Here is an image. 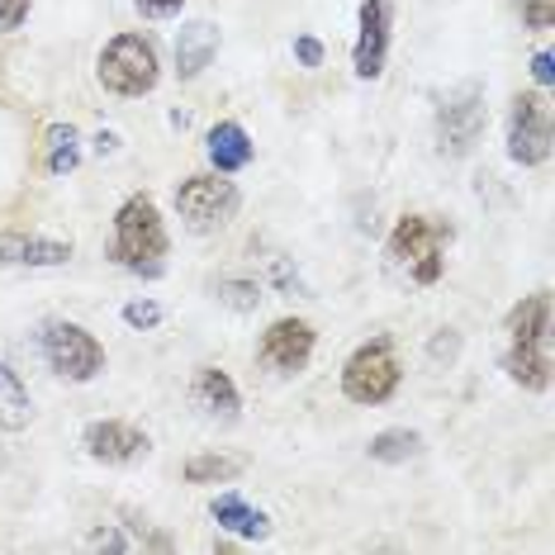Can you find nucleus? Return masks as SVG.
<instances>
[{"mask_svg": "<svg viewBox=\"0 0 555 555\" xmlns=\"http://www.w3.org/2000/svg\"><path fill=\"white\" fill-rule=\"evenodd\" d=\"M532 77H537L541 91H551V86H555V57L551 53H537L532 57Z\"/></svg>", "mask_w": 555, "mask_h": 555, "instance_id": "c756f323", "label": "nucleus"}, {"mask_svg": "<svg viewBox=\"0 0 555 555\" xmlns=\"http://www.w3.org/2000/svg\"><path fill=\"white\" fill-rule=\"evenodd\" d=\"M503 365H508L513 385L532 389V395H546L551 389L555 347H551V295L546 289L517 299L508 309V351H503Z\"/></svg>", "mask_w": 555, "mask_h": 555, "instance_id": "f257e3e1", "label": "nucleus"}, {"mask_svg": "<svg viewBox=\"0 0 555 555\" xmlns=\"http://www.w3.org/2000/svg\"><path fill=\"white\" fill-rule=\"evenodd\" d=\"M214 53H219V24H209V20L181 24V34H176V72L185 81H195L214 62Z\"/></svg>", "mask_w": 555, "mask_h": 555, "instance_id": "2eb2a0df", "label": "nucleus"}, {"mask_svg": "<svg viewBox=\"0 0 555 555\" xmlns=\"http://www.w3.org/2000/svg\"><path fill=\"white\" fill-rule=\"evenodd\" d=\"M456 351H461V333L456 327H441V333L433 337V347H427V357L433 361H456Z\"/></svg>", "mask_w": 555, "mask_h": 555, "instance_id": "bb28decb", "label": "nucleus"}, {"mask_svg": "<svg viewBox=\"0 0 555 555\" xmlns=\"http://www.w3.org/2000/svg\"><path fill=\"white\" fill-rule=\"evenodd\" d=\"M214 289H219V299H223L229 309H237V313H251V309L261 305V285L247 281V275H223V281L214 285Z\"/></svg>", "mask_w": 555, "mask_h": 555, "instance_id": "4be33fe9", "label": "nucleus"}, {"mask_svg": "<svg viewBox=\"0 0 555 555\" xmlns=\"http://www.w3.org/2000/svg\"><path fill=\"white\" fill-rule=\"evenodd\" d=\"M115 147H119V133H100L95 138V153H115Z\"/></svg>", "mask_w": 555, "mask_h": 555, "instance_id": "7c9ffc66", "label": "nucleus"}, {"mask_svg": "<svg viewBox=\"0 0 555 555\" xmlns=\"http://www.w3.org/2000/svg\"><path fill=\"white\" fill-rule=\"evenodd\" d=\"M517 10H522V24L532 34H551L555 29V0H517Z\"/></svg>", "mask_w": 555, "mask_h": 555, "instance_id": "5701e85b", "label": "nucleus"}, {"mask_svg": "<svg viewBox=\"0 0 555 555\" xmlns=\"http://www.w3.org/2000/svg\"><path fill=\"white\" fill-rule=\"evenodd\" d=\"M403 380L399 351L389 337H375V343H361L343 365V395L361 409H375V403H389L395 389Z\"/></svg>", "mask_w": 555, "mask_h": 555, "instance_id": "39448f33", "label": "nucleus"}, {"mask_svg": "<svg viewBox=\"0 0 555 555\" xmlns=\"http://www.w3.org/2000/svg\"><path fill=\"white\" fill-rule=\"evenodd\" d=\"M34 0H0V34H15L24 20H29Z\"/></svg>", "mask_w": 555, "mask_h": 555, "instance_id": "393cba45", "label": "nucleus"}, {"mask_svg": "<svg viewBox=\"0 0 555 555\" xmlns=\"http://www.w3.org/2000/svg\"><path fill=\"white\" fill-rule=\"evenodd\" d=\"M295 57H299V67H323V43L313 39V34H299V39H295Z\"/></svg>", "mask_w": 555, "mask_h": 555, "instance_id": "cd10ccee", "label": "nucleus"}, {"mask_svg": "<svg viewBox=\"0 0 555 555\" xmlns=\"http://www.w3.org/2000/svg\"><path fill=\"white\" fill-rule=\"evenodd\" d=\"M418 451H423V437L413 427H385V433L371 437V461H380V465H403L418 456Z\"/></svg>", "mask_w": 555, "mask_h": 555, "instance_id": "6ab92c4d", "label": "nucleus"}, {"mask_svg": "<svg viewBox=\"0 0 555 555\" xmlns=\"http://www.w3.org/2000/svg\"><path fill=\"white\" fill-rule=\"evenodd\" d=\"M95 81L119 100L153 95L162 81V62H157L153 39H143V34H115L95 57Z\"/></svg>", "mask_w": 555, "mask_h": 555, "instance_id": "20e7f679", "label": "nucleus"}, {"mask_svg": "<svg viewBox=\"0 0 555 555\" xmlns=\"http://www.w3.org/2000/svg\"><path fill=\"white\" fill-rule=\"evenodd\" d=\"M205 153H209V162H214V171H219V176H233V171L251 167V138H247L243 124L223 119V124H214V129H209Z\"/></svg>", "mask_w": 555, "mask_h": 555, "instance_id": "dca6fc26", "label": "nucleus"}, {"mask_svg": "<svg viewBox=\"0 0 555 555\" xmlns=\"http://www.w3.org/2000/svg\"><path fill=\"white\" fill-rule=\"evenodd\" d=\"M72 261V243L62 237H43V233H0V267H67Z\"/></svg>", "mask_w": 555, "mask_h": 555, "instance_id": "ddd939ff", "label": "nucleus"}, {"mask_svg": "<svg viewBox=\"0 0 555 555\" xmlns=\"http://www.w3.org/2000/svg\"><path fill=\"white\" fill-rule=\"evenodd\" d=\"M39 351L48 371L72 385H86L105 371V347L95 343V333H86L81 323H67V319H48L39 327Z\"/></svg>", "mask_w": 555, "mask_h": 555, "instance_id": "0eeeda50", "label": "nucleus"}, {"mask_svg": "<svg viewBox=\"0 0 555 555\" xmlns=\"http://www.w3.org/2000/svg\"><path fill=\"white\" fill-rule=\"evenodd\" d=\"M485 124H489V109H485V86L479 81H461L456 91L441 95L437 105V153L461 162L470 157L485 138Z\"/></svg>", "mask_w": 555, "mask_h": 555, "instance_id": "423d86ee", "label": "nucleus"}, {"mask_svg": "<svg viewBox=\"0 0 555 555\" xmlns=\"http://www.w3.org/2000/svg\"><path fill=\"white\" fill-rule=\"evenodd\" d=\"M81 447H86V456L100 465H133L153 451V441H147L143 427H133L124 418H95V423H86Z\"/></svg>", "mask_w": 555, "mask_h": 555, "instance_id": "f8f14e48", "label": "nucleus"}, {"mask_svg": "<svg viewBox=\"0 0 555 555\" xmlns=\"http://www.w3.org/2000/svg\"><path fill=\"white\" fill-rule=\"evenodd\" d=\"M176 214L195 233L219 229V223H229L237 214V185L223 181V176H185L176 185Z\"/></svg>", "mask_w": 555, "mask_h": 555, "instance_id": "1a4fd4ad", "label": "nucleus"}, {"mask_svg": "<svg viewBox=\"0 0 555 555\" xmlns=\"http://www.w3.org/2000/svg\"><path fill=\"white\" fill-rule=\"evenodd\" d=\"M34 423V399L24 380L0 361V433H24Z\"/></svg>", "mask_w": 555, "mask_h": 555, "instance_id": "a211bd4d", "label": "nucleus"}, {"mask_svg": "<svg viewBox=\"0 0 555 555\" xmlns=\"http://www.w3.org/2000/svg\"><path fill=\"white\" fill-rule=\"evenodd\" d=\"M456 229L447 219H433V214H403L389 233V261L403 267L418 285H437L441 271H447V247Z\"/></svg>", "mask_w": 555, "mask_h": 555, "instance_id": "7ed1b4c3", "label": "nucleus"}, {"mask_svg": "<svg viewBox=\"0 0 555 555\" xmlns=\"http://www.w3.org/2000/svg\"><path fill=\"white\" fill-rule=\"evenodd\" d=\"M389 29H395V5L389 0H361L357 10V43H351V67L361 81H375L389 62Z\"/></svg>", "mask_w": 555, "mask_h": 555, "instance_id": "9b49d317", "label": "nucleus"}, {"mask_svg": "<svg viewBox=\"0 0 555 555\" xmlns=\"http://www.w3.org/2000/svg\"><path fill=\"white\" fill-rule=\"evenodd\" d=\"M124 323H129L133 333H153L162 323V305H153V299H129V305H124Z\"/></svg>", "mask_w": 555, "mask_h": 555, "instance_id": "b1692460", "label": "nucleus"}, {"mask_svg": "<svg viewBox=\"0 0 555 555\" xmlns=\"http://www.w3.org/2000/svg\"><path fill=\"white\" fill-rule=\"evenodd\" d=\"M133 10L143 20H176L185 10V0H133Z\"/></svg>", "mask_w": 555, "mask_h": 555, "instance_id": "a878e982", "label": "nucleus"}, {"mask_svg": "<svg viewBox=\"0 0 555 555\" xmlns=\"http://www.w3.org/2000/svg\"><path fill=\"white\" fill-rule=\"evenodd\" d=\"M209 513H214V522H219L223 532H233V537H243V541L271 537V517L261 513V508H251L243 494H214Z\"/></svg>", "mask_w": 555, "mask_h": 555, "instance_id": "f3484780", "label": "nucleus"}, {"mask_svg": "<svg viewBox=\"0 0 555 555\" xmlns=\"http://www.w3.org/2000/svg\"><path fill=\"white\" fill-rule=\"evenodd\" d=\"M555 153V109L551 91H522L508 109V157L517 167H541Z\"/></svg>", "mask_w": 555, "mask_h": 555, "instance_id": "6e6552de", "label": "nucleus"}, {"mask_svg": "<svg viewBox=\"0 0 555 555\" xmlns=\"http://www.w3.org/2000/svg\"><path fill=\"white\" fill-rule=\"evenodd\" d=\"M81 162V133L72 124H53L48 129V171L53 176H72Z\"/></svg>", "mask_w": 555, "mask_h": 555, "instance_id": "412c9836", "label": "nucleus"}, {"mask_svg": "<svg viewBox=\"0 0 555 555\" xmlns=\"http://www.w3.org/2000/svg\"><path fill=\"white\" fill-rule=\"evenodd\" d=\"M313 347H319V333L305 319H275L257 343V361L267 365L271 375H299L313 361Z\"/></svg>", "mask_w": 555, "mask_h": 555, "instance_id": "9d476101", "label": "nucleus"}, {"mask_svg": "<svg viewBox=\"0 0 555 555\" xmlns=\"http://www.w3.org/2000/svg\"><path fill=\"white\" fill-rule=\"evenodd\" d=\"M237 475H243V461L219 456V451H205V456L185 461V485H233Z\"/></svg>", "mask_w": 555, "mask_h": 555, "instance_id": "aec40b11", "label": "nucleus"}, {"mask_svg": "<svg viewBox=\"0 0 555 555\" xmlns=\"http://www.w3.org/2000/svg\"><path fill=\"white\" fill-rule=\"evenodd\" d=\"M167 223H162V209L147 195H129L115 214V233H109V257L119 261L124 271L133 275H162V261H167Z\"/></svg>", "mask_w": 555, "mask_h": 555, "instance_id": "f03ea898", "label": "nucleus"}, {"mask_svg": "<svg viewBox=\"0 0 555 555\" xmlns=\"http://www.w3.org/2000/svg\"><path fill=\"white\" fill-rule=\"evenodd\" d=\"M91 546H95V551H129L133 541H129V537H119L115 527H100V532L91 537Z\"/></svg>", "mask_w": 555, "mask_h": 555, "instance_id": "c85d7f7f", "label": "nucleus"}, {"mask_svg": "<svg viewBox=\"0 0 555 555\" xmlns=\"http://www.w3.org/2000/svg\"><path fill=\"white\" fill-rule=\"evenodd\" d=\"M191 399L209 413V418H223V423L237 418V409H243V395H237L233 375L219 371V365H199L195 380H191Z\"/></svg>", "mask_w": 555, "mask_h": 555, "instance_id": "4468645a", "label": "nucleus"}]
</instances>
